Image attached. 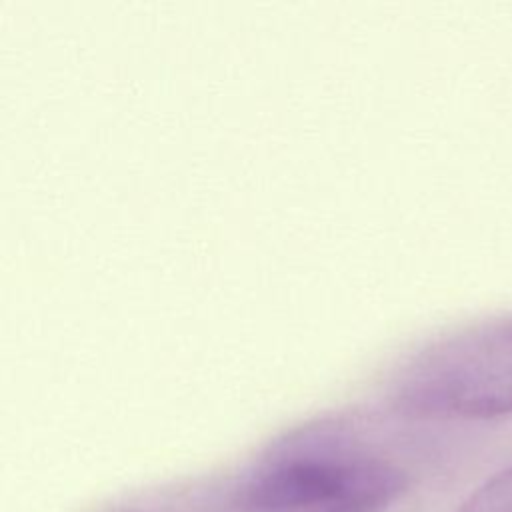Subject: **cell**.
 <instances>
[{"instance_id":"obj_3","label":"cell","mask_w":512,"mask_h":512,"mask_svg":"<svg viewBox=\"0 0 512 512\" xmlns=\"http://www.w3.org/2000/svg\"><path fill=\"white\" fill-rule=\"evenodd\" d=\"M456 512H512V466L484 482Z\"/></svg>"},{"instance_id":"obj_1","label":"cell","mask_w":512,"mask_h":512,"mask_svg":"<svg viewBox=\"0 0 512 512\" xmlns=\"http://www.w3.org/2000/svg\"><path fill=\"white\" fill-rule=\"evenodd\" d=\"M402 404L422 416L490 420L512 414V316L434 344L410 368Z\"/></svg>"},{"instance_id":"obj_2","label":"cell","mask_w":512,"mask_h":512,"mask_svg":"<svg viewBox=\"0 0 512 512\" xmlns=\"http://www.w3.org/2000/svg\"><path fill=\"white\" fill-rule=\"evenodd\" d=\"M402 488V474L386 462L308 454L252 476L240 504L254 512H382Z\"/></svg>"}]
</instances>
